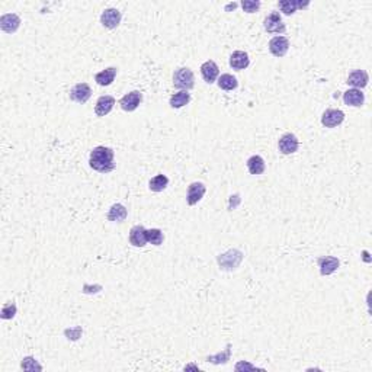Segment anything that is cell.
Returning <instances> with one entry per match:
<instances>
[{
	"instance_id": "d6986e66",
	"label": "cell",
	"mask_w": 372,
	"mask_h": 372,
	"mask_svg": "<svg viewBox=\"0 0 372 372\" xmlns=\"http://www.w3.org/2000/svg\"><path fill=\"white\" fill-rule=\"evenodd\" d=\"M114 105H115V99L112 96H101L99 99H97V102H96V106H95V112L97 116H105L108 115L112 109H114Z\"/></svg>"
},
{
	"instance_id": "f546056e",
	"label": "cell",
	"mask_w": 372,
	"mask_h": 372,
	"mask_svg": "<svg viewBox=\"0 0 372 372\" xmlns=\"http://www.w3.org/2000/svg\"><path fill=\"white\" fill-rule=\"evenodd\" d=\"M16 314V304L15 303H8V304H5L3 308H2V314L0 317L3 318V320H10V318H13Z\"/></svg>"
},
{
	"instance_id": "52a82bcc",
	"label": "cell",
	"mask_w": 372,
	"mask_h": 372,
	"mask_svg": "<svg viewBox=\"0 0 372 372\" xmlns=\"http://www.w3.org/2000/svg\"><path fill=\"white\" fill-rule=\"evenodd\" d=\"M278 147H279V152L282 154H292L298 150L300 141H298V138H296L294 134L286 133L279 138Z\"/></svg>"
},
{
	"instance_id": "5b68a950",
	"label": "cell",
	"mask_w": 372,
	"mask_h": 372,
	"mask_svg": "<svg viewBox=\"0 0 372 372\" xmlns=\"http://www.w3.org/2000/svg\"><path fill=\"white\" fill-rule=\"evenodd\" d=\"M207 192V186L202 183V182H193L188 186V193H186V202L188 205H196L205 195Z\"/></svg>"
},
{
	"instance_id": "277c9868",
	"label": "cell",
	"mask_w": 372,
	"mask_h": 372,
	"mask_svg": "<svg viewBox=\"0 0 372 372\" xmlns=\"http://www.w3.org/2000/svg\"><path fill=\"white\" fill-rule=\"evenodd\" d=\"M263 27L269 34H285L286 31L285 23L282 22V18L278 12H272L267 16L263 22Z\"/></svg>"
},
{
	"instance_id": "4316f807",
	"label": "cell",
	"mask_w": 372,
	"mask_h": 372,
	"mask_svg": "<svg viewBox=\"0 0 372 372\" xmlns=\"http://www.w3.org/2000/svg\"><path fill=\"white\" fill-rule=\"evenodd\" d=\"M230 355H231V344H227V348H226L224 353L211 355V356L207 358V362L215 363V365H219V363H227L230 361Z\"/></svg>"
},
{
	"instance_id": "d4e9b609",
	"label": "cell",
	"mask_w": 372,
	"mask_h": 372,
	"mask_svg": "<svg viewBox=\"0 0 372 372\" xmlns=\"http://www.w3.org/2000/svg\"><path fill=\"white\" fill-rule=\"evenodd\" d=\"M218 87L219 89H222V90H234V89H237L239 86V82H237V79L234 76H231V75H221V77L218 79Z\"/></svg>"
},
{
	"instance_id": "603a6c76",
	"label": "cell",
	"mask_w": 372,
	"mask_h": 372,
	"mask_svg": "<svg viewBox=\"0 0 372 372\" xmlns=\"http://www.w3.org/2000/svg\"><path fill=\"white\" fill-rule=\"evenodd\" d=\"M247 169L250 175H262L266 169V164L260 156H252L247 160Z\"/></svg>"
},
{
	"instance_id": "30bf717a",
	"label": "cell",
	"mask_w": 372,
	"mask_h": 372,
	"mask_svg": "<svg viewBox=\"0 0 372 372\" xmlns=\"http://www.w3.org/2000/svg\"><path fill=\"white\" fill-rule=\"evenodd\" d=\"M343 121L344 114L340 109H326L325 114L321 116V124L325 125L326 128H334L342 124Z\"/></svg>"
},
{
	"instance_id": "83f0119b",
	"label": "cell",
	"mask_w": 372,
	"mask_h": 372,
	"mask_svg": "<svg viewBox=\"0 0 372 372\" xmlns=\"http://www.w3.org/2000/svg\"><path fill=\"white\" fill-rule=\"evenodd\" d=\"M145 237H147V241L152 243L154 246H160L163 243V231L160 229H152V230H145Z\"/></svg>"
},
{
	"instance_id": "ba28073f",
	"label": "cell",
	"mask_w": 372,
	"mask_h": 372,
	"mask_svg": "<svg viewBox=\"0 0 372 372\" xmlns=\"http://www.w3.org/2000/svg\"><path fill=\"white\" fill-rule=\"evenodd\" d=\"M92 96V89L87 83H77L70 90V99L77 104H86Z\"/></svg>"
},
{
	"instance_id": "5bb4252c",
	"label": "cell",
	"mask_w": 372,
	"mask_h": 372,
	"mask_svg": "<svg viewBox=\"0 0 372 372\" xmlns=\"http://www.w3.org/2000/svg\"><path fill=\"white\" fill-rule=\"evenodd\" d=\"M201 75H202V79L208 83V85H212L215 83L217 77L219 75V68L217 66L215 61H205L202 66H201Z\"/></svg>"
},
{
	"instance_id": "6da1fadb",
	"label": "cell",
	"mask_w": 372,
	"mask_h": 372,
	"mask_svg": "<svg viewBox=\"0 0 372 372\" xmlns=\"http://www.w3.org/2000/svg\"><path fill=\"white\" fill-rule=\"evenodd\" d=\"M90 167L99 173H109L115 169L114 163V150L109 147L99 145L95 147L90 152V159H89Z\"/></svg>"
},
{
	"instance_id": "8992f818",
	"label": "cell",
	"mask_w": 372,
	"mask_h": 372,
	"mask_svg": "<svg viewBox=\"0 0 372 372\" xmlns=\"http://www.w3.org/2000/svg\"><path fill=\"white\" fill-rule=\"evenodd\" d=\"M141 101H143V93L140 90H133V92L122 96V99L119 101V105L125 112H133L140 106Z\"/></svg>"
},
{
	"instance_id": "484cf974",
	"label": "cell",
	"mask_w": 372,
	"mask_h": 372,
	"mask_svg": "<svg viewBox=\"0 0 372 372\" xmlns=\"http://www.w3.org/2000/svg\"><path fill=\"white\" fill-rule=\"evenodd\" d=\"M167 185H169L167 176H164V175H157V176H154L153 179L150 181L148 188H150V191L153 192H162L167 188Z\"/></svg>"
},
{
	"instance_id": "44dd1931",
	"label": "cell",
	"mask_w": 372,
	"mask_h": 372,
	"mask_svg": "<svg viewBox=\"0 0 372 372\" xmlns=\"http://www.w3.org/2000/svg\"><path fill=\"white\" fill-rule=\"evenodd\" d=\"M115 77H116V68L115 67H108L104 71L96 75L95 80L99 86H109V85H112Z\"/></svg>"
},
{
	"instance_id": "e0dca14e",
	"label": "cell",
	"mask_w": 372,
	"mask_h": 372,
	"mask_svg": "<svg viewBox=\"0 0 372 372\" xmlns=\"http://www.w3.org/2000/svg\"><path fill=\"white\" fill-rule=\"evenodd\" d=\"M343 102L348 106H362L365 102V95L359 89H349L343 93Z\"/></svg>"
},
{
	"instance_id": "2e32d148",
	"label": "cell",
	"mask_w": 372,
	"mask_h": 372,
	"mask_svg": "<svg viewBox=\"0 0 372 372\" xmlns=\"http://www.w3.org/2000/svg\"><path fill=\"white\" fill-rule=\"evenodd\" d=\"M250 64V58H249L247 53L244 51H234L231 56H230V67L234 68V70H244L247 68Z\"/></svg>"
},
{
	"instance_id": "4fadbf2b",
	"label": "cell",
	"mask_w": 372,
	"mask_h": 372,
	"mask_svg": "<svg viewBox=\"0 0 372 372\" xmlns=\"http://www.w3.org/2000/svg\"><path fill=\"white\" fill-rule=\"evenodd\" d=\"M20 27V19L15 13H6L0 18V28L6 34H13L16 32Z\"/></svg>"
},
{
	"instance_id": "9c48e42d",
	"label": "cell",
	"mask_w": 372,
	"mask_h": 372,
	"mask_svg": "<svg viewBox=\"0 0 372 372\" xmlns=\"http://www.w3.org/2000/svg\"><path fill=\"white\" fill-rule=\"evenodd\" d=\"M121 19H122L121 12L118 9H114V8L104 10V13L101 15V23L108 29L118 28V25L121 23Z\"/></svg>"
},
{
	"instance_id": "cb8c5ba5",
	"label": "cell",
	"mask_w": 372,
	"mask_h": 372,
	"mask_svg": "<svg viewBox=\"0 0 372 372\" xmlns=\"http://www.w3.org/2000/svg\"><path fill=\"white\" fill-rule=\"evenodd\" d=\"M191 101V95L186 92V90H181L178 93L170 97V106L175 108V109H179V108H183L185 105H188Z\"/></svg>"
},
{
	"instance_id": "d6a6232c",
	"label": "cell",
	"mask_w": 372,
	"mask_h": 372,
	"mask_svg": "<svg viewBox=\"0 0 372 372\" xmlns=\"http://www.w3.org/2000/svg\"><path fill=\"white\" fill-rule=\"evenodd\" d=\"M236 8H237V3H233V5H229V6H227L226 9H227V10H229V9H236Z\"/></svg>"
},
{
	"instance_id": "3957f363",
	"label": "cell",
	"mask_w": 372,
	"mask_h": 372,
	"mask_svg": "<svg viewBox=\"0 0 372 372\" xmlns=\"http://www.w3.org/2000/svg\"><path fill=\"white\" fill-rule=\"evenodd\" d=\"M173 85L181 90H186V92L191 90L192 87L195 86V76L191 68H188V67L178 68L173 75Z\"/></svg>"
},
{
	"instance_id": "ac0fdd59",
	"label": "cell",
	"mask_w": 372,
	"mask_h": 372,
	"mask_svg": "<svg viewBox=\"0 0 372 372\" xmlns=\"http://www.w3.org/2000/svg\"><path fill=\"white\" fill-rule=\"evenodd\" d=\"M310 5V2H301V0H281L278 3L279 9L282 10L285 15H294L296 9H304Z\"/></svg>"
},
{
	"instance_id": "8fae6325",
	"label": "cell",
	"mask_w": 372,
	"mask_h": 372,
	"mask_svg": "<svg viewBox=\"0 0 372 372\" xmlns=\"http://www.w3.org/2000/svg\"><path fill=\"white\" fill-rule=\"evenodd\" d=\"M289 49V39L286 37H275L269 41V51L275 57H284Z\"/></svg>"
},
{
	"instance_id": "f1b7e54d",
	"label": "cell",
	"mask_w": 372,
	"mask_h": 372,
	"mask_svg": "<svg viewBox=\"0 0 372 372\" xmlns=\"http://www.w3.org/2000/svg\"><path fill=\"white\" fill-rule=\"evenodd\" d=\"M20 366H22V369H25V371H42V366L39 365L32 356H27V358H23L22 359V363H20Z\"/></svg>"
},
{
	"instance_id": "4dcf8cb0",
	"label": "cell",
	"mask_w": 372,
	"mask_h": 372,
	"mask_svg": "<svg viewBox=\"0 0 372 372\" xmlns=\"http://www.w3.org/2000/svg\"><path fill=\"white\" fill-rule=\"evenodd\" d=\"M241 8L247 13H255L260 8V2H252V0H244L241 2Z\"/></svg>"
},
{
	"instance_id": "7402d4cb",
	"label": "cell",
	"mask_w": 372,
	"mask_h": 372,
	"mask_svg": "<svg viewBox=\"0 0 372 372\" xmlns=\"http://www.w3.org/2000/svg\"><path fill=\"white\" fill-rule=\"evenodd\" d=\"M128 215V211L125 208L122 204H114L109 212H108V219L109 221H114V222H122Z\"/></svg>"
},
{
	"instance_id": "9a60e30c",
	"label": "cell",
	"mask_w": 372,
	"mask_h": 372,
	"mask_svg": "<svg viewBox=\"0 0 372 372\" xmlns=\"http://www.w3.org/2000/svg\"><path fill=\"white\" fill-rule=\"evenodd\" d=\"M369 76L365 70H353L352 73L348 77V85L352 86L353 89H362L368 85Z\"/></svg>"
},
{
	"instance_id": "1f68e13d",
	"label": "cell",
	"mask_w": 372,
	"mask_h": 372,
	"mask_svg": "<svg viewBox=\"0 0 372 372\" xmlns=\"http://www.w3.org/2000/svg\"><path fill=\"white\" fill-rule=\"evenodd\" d=\"M241 368H244V369H255L256 366H253V365H250V363H246V362H240L236 365V371H240Z\"/></svg>"
},
{
	"instance_id": "ffe728a7",
	"label": "cell",
	"mask_w": 372,
	"mask_h": 372,
	"mask_svg": "<svg viewBox=\"0 0 372 372\" xmlns=\"http://www.w3.org/2000/svg\"><path fill=\"white\" fill-rule=\"evenodd\" d=\"M130 243L134 247H144L147 243V237H145V229L143 226H134L133 229L130 230Z\"/></svg>"
},
{
	"instance_id": "7a4b0ae2",
	"label": "cell",
	"mask_w": 372,
	"mask_h": 372,
	"mask_svg": "<svg viewBox=\"0 0 372 372\" xmlns=\"http://www.w3.org/2000/svg\"><path fill=\"white\" fill-rule=\"evenodd\" d=\"M243 253L237 250V249H231L229 252L219 255L217 258V262H218L219 269L222 270H234L240 266L241 260H243Z\"/></svg>"
},
{
	"instance_id": "7c38bea8",
	"label": "cell",
	"mask_w": 372,
	"mask_h": 372,
	"mask_svg": "<svg viewBox=\"0 0 372 372\" xmlns=\"http://www.w3.org/2000/svg\"><path fill=\"white\" fill-rule=\"evenodd\" d=\"M317 263L320 267V274L323 277H329L337 270V267L340 266L339 259L333 258V256H323V258L317 259Z\"/></svg>"
}]
</instances>
